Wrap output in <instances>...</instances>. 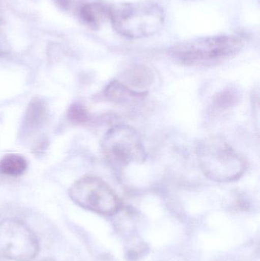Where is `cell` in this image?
I'll use <instances>...</instances> for the list:
<instances>
[{"instance_id": "cell-1", "label": "cell", "mask_w": 260, "mask_h": 261, "mask_svg": "<svg viewBox=\"0 0 260 261\" xmlns=\"http://www.w3.org/2000/svg\"><path fill=\"white\" fill-rule=\"evenodd\" d=\"M195 153L205 176L215 182H234L241 179L247 171V161L242 155L220 137L200 140Z\"/></svg>"}, {"instance_id": "cell-2", "label": "cell", "mask_w": 260, "mask_h": 261, "mask_svg": "<svg viewBox=\"0 0 260 261\" xmlns=\"http://www.w3.org/2000/svg\"><path fill=\"white\" fill-rule=\"evenodd\" d=\"M108 18L114 30L129 38H142L154 35L163 27V8L151 1L122 3L108 6Z\"/></svg>"}, {"instance_id": "cell-3", "label": "cell", "mask_w": 260, "mask_h": 261, "mask_svg": "<svg viewBox=\"0 0 260 261\" xmlns=\"http://www.w3.org/2000/svg\"><path fill=\"white\" fill-rule=\"evenodd\" d=\"M244 46L237 35H214L180 43L169 50V55L183 65L207 66L236 56Z\"/></svg>"}, {"instance_id": "cell-4", "label": "cell", "mask_w": 260, "mask_h": 261, "mask_svg": "<svg viewBox=\"0 0 260 261\" xmlns=\"http://www.w3.org/2000/svg\"><path fill=\"white\" fill-rule=\"evenodd\" d=\"M102 152L105 160L114 167L141 164L148 155L138 132L127 125H114L105 133Z\"/></svg>"}, {"instance_id": "cell-5", "label": "cell", "mask_w": 260, "mask_h": 261, "mask_svg": "<svg viewBox=\"0 0 260 261\" xmlns=\"http://www.w3.org/2000/svg\"><path fill=\"white\" fill-rule=\"evenodd\" d=\"M72 200L82 208L98 214H115L122 203L111 187L102 179L86 176L76 181L69 190Z\"/></svg>"}, {"instance_id": "cell-6", "label": "cell", "mask_w": 260, "mask_h": 261, "mask_svg": "<svg viewBox=\"0 0 260 261\" xmlns=\"http://www.w3.org/2000/svg\"><path fill=\"white\" fill-rule=\"evenodd\" d=\"M38 251V239L25 224L12 219L0 222V261H32Z\"/></svg>"}, {"instance_id": "cell-7", "label": "cell", "mask_w": 260, "mask_h": 261, "mask_svg": "<svg viewBox=\"0 0 260 261\" xmlns=\"http://www.w3.org/2000/svg\"><path fill=\"white\" fill-rule=\"evenodd\" d=\"M119 81L134 91L148 93V89L154 83V75L145 66H132L123 72Z\"/></svg>"}, {"instance_id": "cell-8", "label": "cell", "mask_w": 260, "mask_h": 261, "mask_svg": "<svg viewBox=\"0 0 260 261\" xmlns=\"http://www.w3.org/2000/svg\"><path fill=\"white\" fill-rule=\"evenodd\" d=\"M147 94L131 90L119 80L110 82L104 90L105 98L110 102L117 104L129 103L143 99Z\"/></svg>"}, {"instance_id": "cell-9", "label": "cell", "mask_w": 260, "mask_h": 261, "mask_svg": "<svg viewBox=\"0 0 260 261\" xmlns=\"http://www.w3.org/2000/svg\"><path fill=\"white\" fill-rule=\"evenodd\" d=\"M47 116L45 103L41 99H33L26 112L24 125L30 130L39 128L45 122Z\"/></svg>"}, {"instance_id": "cell-10", "label": "cell", "mask_w": 260, "mask_h": 261, "mask_svg": "<svg viewBox=\"0 0 260 261\" xmlns=\"http://www.w3.org/2000/svg\"><path fill=\"white\" fill-rule=\"evenodd\" d=\"M80 16L92 29H98L105 18H108V6L100 3L85 5L81 9Z\"/></svg>"}, {"instance_id": "cell-11", "label": "cell", "mask_w": 260, "mask_h": 261, "mask_svg": "<svg viewBox=\"0 0 260 261\" xmlns=\"http://www.w3.org/2000/svg\"><path fill=\"white\" fill-rule=\"evenodd\" d=\"M27 165V161L21 155H6L0 160V174L20 176L25 171Z\"/></svg>"}, {"instance_id": "cell-12", "label": "cell", "mask_w": 260, "mask_h": 261, "mask_svg": "<svg viewBox=\"0 0 260 261\" xmlns=\"http://www.w3.org/2000/svg\"><path fill=\"white\" fill-rule=\"evenodd\" d=\"M67 118L73 123L79 125L88 122L90 119V115L82 104L74 103L69 108Z\"/></svg>"}, {"instance_id": "cell-13", "label": "cell", "mask_w": 260, "mask_h": 261, "mask_svg": "<svg viewBox=\"0 0 260 261\" xmlns=\"http://www.w3.org/2000/svg\"><path fill=\"white\" fill-rule=\"evenodd\" d=\"M9 50V44L5 32V25L3 19L0 18V55H4Z\"/></svg>"}, {"instance_id": "cell-14", "label": "cell", "mask_w": 260, "mask_h": 261, "mask_svg": "<svg viewBox=\"0 0 260 261\" xmlns=\"http://www.w3.org/2000/svg\"><path fill=\"white\" fill-rule=\"evenodd\" d=\"M58 6L64 10H67L70 4V0H54Z\"/></svg>"}, {"instance_id": "cell-15", "label": "cell", "mask_w": 260, "mask_h": 261, "mask_svg": "<svg viewBox=\"0 0 260 261\" xmlns=\"http://www.w3.org/2000/svg\"><path fill=\"white\" fill-rule=\"evenodd\" d=\"M39 261H56V260H53V259L50 258V257H47V258H44V259H42V260H41Z\"/></svg>"}]
</instances>
